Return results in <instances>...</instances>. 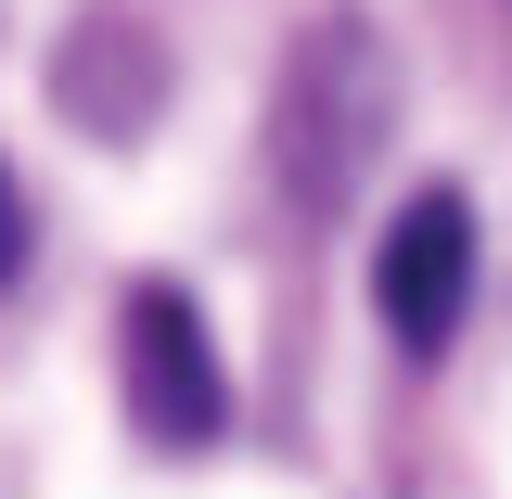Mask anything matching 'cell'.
<instances>
[{"mask_svg": "<svg viewBox=\"0 0 512 499\" xmlns=\"http://www.w3.org/2000/svg\"><path fill=\"white\" fill-rule=\"evenodd\" d=\"M26 269V192H13V167H0V282Z\"/></svg>", "mask_w": 512, "mask_h": 499, "instance_id": "cell-5", "label": "cell"}, {"mask_svg": "<svg viewBox=\"0 0 512 499\" xmlns=\"http://www.w3.org/2000/svg\"><path fill=\"white\" fill-rule=\"evenodd\" d=\"M116 359H128V423L141 448H218L231 423V372H218V333L180 282H141L116 320Z\"/></svg>", "mask_w": 512, "mask_h": 499, "instance_id": "cell-2", "label": "cell"}, {"mask_svg": "<svg viewBox=\"0 0 512 499\" xmlns=\"http://www.w3.org/2000/svg\"><path fill=\"white\" fill-rule=\"evenodd\" d=\"M384 116H397V90H384L372 26L359 13L308 26V52L282 64V103H269V180H295V205H333V192L372 167Z\"/></svg>", "mask_w": 512, "mask_h": 499, "instance_id": "cell-1", "label": "cell"}, {"mask_svg": "<svg viewBox=\"0 0 512 499\" xmlns=\"http://www.w3.org/2000/svg\"><path fill=\"white\" fill-rule=\"evenodd\" d=\"M154 90H167V64H154V39H141V26H116V13H103V26H77V39H64V77H52V103H64L77 128L128 141V128L154 116Z\"/></svg>", "mask_w": 512, "mask_h": 499, "instance_id": "cell-4", "label": "cell"}, {"mask_svg": "<svg viewBox=\"0 0 512 499\" xmlns=\"http://www.w3.org/2000/svg\"><path fill=\"white\" fill-rule=\"evenodd\" d=\"M372 308H384V333H397L410 359H436L448 333H461V308H474V218H461V192H410V205L384 218Z\"/></svg>", "mask_w": 512, "mask_h": 499, "instance_id": "cell-3", "label": "cell"}]
</instances>
